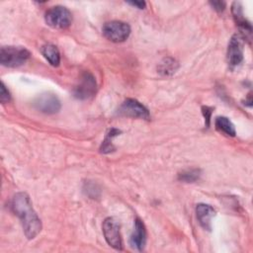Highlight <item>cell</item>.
Returning a JSON list of instances; mask_svg holds the SVG:
<instances>
[{
	"label": "cell",
	"mask_w": 253,
	"mask_h": 253,
	"mask_svg": "<svg viewBox=\"0 0 253 253\" xmlns=\"http://www.w3.org/2000/svg\"><path fill=\"white\" fill-rule=\"evenodd\" d=\"M30 51L23 46H2L0 63L7 67H18L30 58Z\"/></svg>",
	"instance_id": "obj_2"
},
{
	"label": "cell",
	"mask_w": 253,
	"mask_h": 253,
	"mask_svg": "<svg viewBox=\"0 0 253 253\" xmlns=\"http://www.w3.org/2000/svg\"><path fill=\"white\" fill-rule=\"evenodd\" d=\"M103 35L106 39L114 42H125L129 34L130 27L128 24L122 21H111L107 22L102 29Z\"/></svg>",
	"instance_id": "obj_4"
},
{
	"label": "cell",
	"mask_w": 253,
	"mask_h": 253,
	"mask_svg": "<svg viewBox=\"0 0 253 253\" xmlns=\"http://www.w3.org/2000/svg\"><path fill=\"white\" fill-rule=\"evenodd\" d=\"M44 20L51 28L63 30L71 25L72 15L67 8L58 5L49 8L45 12Z\"/></svg>",
	"instance_id": "obj_3"
},
{
	"label": "cell",
	"mask_w": 253,
	"mask_h": 253,
	"mask_svg": "<svg viewBox=\"0 0 253 253\" xmlns=\"http://www.w3.org/2000/svg\"><path fill=\"white\" fill-rule=\"evenodd\" d=\"M232 14L234 17L235 22L237 23V25L244 30L245 32L251 33L252 29H251V25L249 22L246 21L245 17L243 16V12H242V7L240 5V3L238 2H234L232 5Z\"/></svg>",
	"instance_id": "obj_13"
},
{
	"label": "cell",
	"mask_w": 253,
	"mask_h": 253,
	"mask_svg": "<svg viewBox=\"0 0 253 253\" xmlns=\"http://www.w3.org/2000/svg\"><path fill=\"white\" fill-rule=\"evenodd\" d=\"M34 106L43 114L52 115L60 110V101L54 94L43 93L37 97L34 102Z\"/></svg>",
	"instance_id": "obj_9"
},
{
	"label": "cell",
	"mask_w": 253,
	"mask_h": 253,
	"mask_svg": "<svg viewBox=\"0 0 253 253\" xmlns=\"http://www.w3.org/2000/svg\"><path fill=\"white\" fill-rule=\"evenodd\" d=\"M42 53L45 57V59L52 65V66H58L60 62V54L58 48L51 44L47 43L44 44L42 47Z\"/></svg>",
	"instance_id": "obj_12"
},
{
	"label": "cell",
	"mask_w": 253,
	"mask_h": 253,
	"mask_svg": "<svg viewBox=\"0 0 253 253\" xmlns=\"http://www.w3.org/2000/svg\"><path fill=\"white\" fill-rule=\"evenodd\" d=\"M202 112H203V115L205 117V121H206V126H210V120H211V108L210 107H203L202 108Z\"/></svg>",
	"instance_id": "obj_19"
},
{
	"label": "cell",
	"mask_w": 253,
	"mask_h": 253,
	"mask_svg": "<svg viewBox=\"0 0 253 253\" xmlns=\"http://www.w3.org/2000/svg\"><path fill=\"white\" fill-rule=\"evenodd\" d=\"M121 131L119 130V129H117V128H112V129H110L109 130V132H108V134L106 135V137H105V140L103 141V143H102V145H101V152H103V153H109V152H111V151H113L114 150V146H113V144H112V138L114 137V136H116L117 134H119Z\"/></svg>",
	"instance_id": "obj_16"
},
{
	"label": "cell",
	"mask_w": 253,
	"mask_h": 253,
	"mask_svg": "<svg viewBox=\"0 0 253 253\" xmlns=\"http://www.w3.org/2000/svg\"><path fill=\"white\" fill-rule=\"evenodd\" d=\"M129 243L131 247L137 251H142L145 247L146 229L143 222L139 218H136L134 221V229L130 235Z\"/></svg>",
	"instance_id": "obj_10"
},
{
	"label": "cell",
	"mask_w": 253,
	"mask_h": 253,
	"mask_svg": "<svg viewBox=\"0 0 253 253\" xmlns=\"http://www.w3.org/2000/svg\"><path fill=\"white\" fill-rule=\"evenodd\" d=\"M12 211L20 218L28 239L35 238L42 229V222L32 207L30 197L26 193H17L12 200Z\"/></svg>",
	"instance_id": "obj_1"
},
{
	"label": "cell",
	"mask_w": 253,
	"mask_h": 253,
	"mask_svg": "<svg viewBox=\"0 0 253 253\" xmlns=\"http://www.w3.org/2000/svg\"><path fill=\"white\" fill-rule=\"evenodd\" d=\"M10 100V93L9 91L6 89L4 83H1V88H0V101L1 103H6Z\"/></svg>",
	"instance_id": "obj_18"
},
{
	"label": "cell",
	"mask_w": 253,
	"mask_h": 253,
	"mask_svg": "<svg viewBox=\"0 0 253 253\" xmlns=\"http://www.w3.org/2000/svg\"><path fill=\"white\" fill-rule=\"evenodd\" d=\"M118 115L123 117L138 118L143 120H149L150 115L148 110L138 101L134 99H126L118 109Z\"/></svg>",
	"instance_id": "obj_7"
},
{
	"label": "cell",
	"mask_w": 253,
	"mask_h": 253,
	"mask_svg": "<svg viewBox=\"0 0 253 253\" xmlns=\"http://www.w3.org/2000/svg\"><path fill=\"white\" fill-rule=\"evenodd\" d=\"M227 62L233 68L239 65L243 59V38L240 35H233L227 47Z\"/></svg>",
	"instance_id": "obj_8"
},
{
	"label": "cell",
	"mask_w": 253,
	"mask_h": 253,
	"mask_svg": "<svg viewBox=\"0 0 253 253\" xmlns=\"http://www.w3.org/2000/svg\"><path fill=\"white\" fill-rule=\"evenodd\" d=\"M215 127L220 132H223L224 134L228 136H234L235 135V128L233 124L230 122V120L226 117H217L214 122Z\"/></svg>",
	"instance_id": "obj_14"
},
{
	"label": "cell",
	"mask_w": 253,
	"mask_h": 253,
	"mask_svg": "<svg viewBox=\"0 0 253 253\" xmlns=\"http://www.w3.org/2000/svg\"><path fill=\"white\" fill-rule=\"evenodd\" d=\"M103 233L107 243L117 250L123 249V240L120 232V223L114 217H107L103 222Z\"/></svg>",
	"instance_id": "obj_6"
},
{
	"label": "cell",
	"mask_w": 253,
	"mask_h": 253,
	"mask_svg": "<svg viewBox=\"0 0 253 253\" xmlns=\"http://www.w3.org/2000/svg\"><path fill=\"white\" fill-rule=\"evenodd\" d=\"M97 91V83L94 78V76L88 72L85 71L81 74L80 79L78 81V84L75 86L73 90L74 97L80 100H87L96 94Z\"/></svg>",
	"instance_id": "obj_5"
},
{
	"label": "cell",
	"mask_w": 253,
	"mask_h": 253,
	"mask_svg": "<svg viewBox=\"0 0 253 253\" xmlns=\"http://www.w3.org/2000/svg\"><path fill=\"white\" fill-rule=\"evenodd\" d=\"M210 4L212 6V8L214 10H216L217 12H221L224 10L225 8V2L223 1H211Z\"/></svg>",
	"instance_id": "obj_20"
},
{
	"label": "cell",
	"mask_w": 253,
	"mask_h": 253,
	"mask_svg": "<svg viewBox=\"0 0 253 253\" xmlns=\"http://www.w3.org/2000/svg\"><path fill=\"white\" fill-rule=\"evenodd\" d=\"M178 68V63L176 62L175 59L167 57L164 58L158 66V71L159 73H161L162 75H171L173 74Z\"/></svg>",
	"instance_id": "obj_15"
},
{
	"label": "cell",
	"mask_w": 253,
	"mask_h": 253,
	"mask_svg": "<svg viewBox=\"0 0 253 253\" xmlns=\"http://www.w3.org/2000/svg\"><path fill=\"white\" fill-rule=\"evenodd\" d=\"M200 176H201V171L199 169H188L181 172L178 176V179L186 183H192L197 181L200 178Z\"/></svg>",
	"instance_id": "obj_17"
},
{
	"label": "cell",
	"mask_w": 253,
	"mask_h": 253,
	"mask_svg": "<svg viewBox=\"0 0 253 253\" xmlns=\"http://www.w3.org/2000/svg\"><path fill=\"white\" fill-rule=\"evenodd\" d=\"M197 218L200 224L207 230L211 228V218L215 215V210L210 205L199 204L196 207Z\"/></svg>",
	"instance_id": "obj_11"
},
{
	"label": "cell",
	"mask_w": 253,
	"mask_h": 253,
	"mask_svg": "<svg viewBox=\"0 0 253 253\" xmlns=\"http://www.w3.org/2000/svg\"><path fill=\"white\" fill-rule=\"evenodd\" d=\"M127 4H129L131 6H134L138 9H143V8H145V5H146L144 1H128Z\"/></svg>",
	"instance_id": "obj_21"
}]
</instances>
